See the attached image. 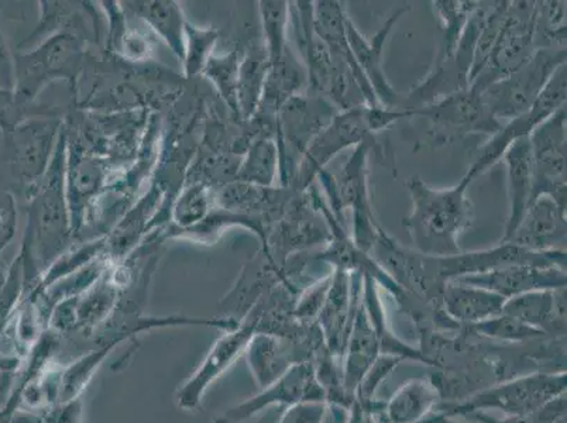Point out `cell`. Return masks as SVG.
I'll list each match as a JSON object with an SVG mask.
<instances>
[{
    "instance_id": "6da1fadb",
    "label": "cell",
    "mask_w": 567,
    "mask_h": 423,
    "mask_svg": "<svg viewBox=\"0 0 567 423\" xmlns=\"http://www.w3.org/2000/svg\"><path fill=\"white\" fill-rule=\"evenodd\" d=\"M471 183L465 175L456 187L435 189L420 177L409 179L412 210L402 226L420 255L435 259L461 255L458 236L473 224V205L466 195Z\"/></svg>"
},
{
    "instance_id": "7a4b0ae2",
    "label": "cell",
    "mask_w": 567,
    "mask_h": 423,
    "mask_svg": "<svg viewBox=\"0 0 567 423\" xmlns=\"http://www.w3.org/2000/svg\"><path fill=\"white\" fill-rule=\"evenodd\" d=\"M566 48H539L517 70L493 82L481 95L489 115L513 118L524 115L534 106L545 86L560 65L566 64Z\"/></svg>"
},
{
    "instance_id": "3957f363",
    "label": "cell",
    "mask_w": 567,
    "mask_h": 423,
    "mask_svg": "<svg viewBox=\"0 0 567 423\" xmlns=\"http://www.w3.org/2000/svg\"><path fill=\"white\" fill-rule=\"evenodd\" d=\"M536 17L538 7L535 2H509L502 32L486 65L472 82V91L482 94L493 82L517 70L535 53Z\"/></svg>"
},
{
    "instance_id": "277c9868",
    "label": "cell",
    "mask_w": 567,
    "mask_h": 423,
    "mask_svg": "<svg viewBox=\"0 0 567 423\" xmlns=\"http://www.w3.org/2000/svg\"><path fill=\"white\" fill-rule=\"evenodd\" d=\"M81 54L80 40L65 33L54 35L32 53L14 55V102L32 101L51 80L76 75Z\"/></svg>"
},
{
    "instance_id": "5b68a950",
    "label": "cell",
    "mask_w": 567,
    "mask_h": 423,
    "mask_svg": "<svg viewBox=\"0 0 567 423\" xmlns=\"http://www.w3.org/2000/svg\"><path fill=\"white\" fill-rule=\"evenodd\" d=\"M566 392L565 374H534L520 376L482 392L465 404L451 406V414H471L482 410H497L513 416H527L543 410L550 401Z\"/></svg>"
},
{
    "instance_id": "8992f818",
    "label": "cell",
    "mask_w": 567,
    "mask_h": 423,
    "mask_svg": "<svg viewBox=\"0 0 567 423\" xmlns=\"http://www.w3.org/2000/svg\"><path fill=\"white\" fill-rule=\"evenodd\" d=\"M533 203L548 195L566 208V105L529 134Z\"/></svg>"
},
{
    "instance_id": "52a82bcc",
    "label": "cell",
    "mask_w": 567,
    "mask_h": 423,
    "mask_svg": "<svg viewBox=\"0 0 567 423\" xmlns=\"http://www.w3.org/2000/svg\"><path fill=\"white\" fill-rule=\"evenodd\" d=\"M567 65H560L555 74L551 75L548 85L545 86L543 94L534 103V106L524 115L513 118L507 126H503L502 131L494 134L487 144L478 149L476 162L473 163L467 172V177L472 180L478 175L488 172L494 163L502 159L505 149H507L515 141L520 137H529V134L536 127L544 123L546 118L554 115L561 106L566 105L567 92Z\"/></svg>"
},
{
    "instance_id": "ba28073f",
    "label": "cell",
    "mask_w": 567,
    "mask_h": 423,
    "mask_svg": "<svg viewBox=\"0 0 567 423\" xmlns=\"http://www.w3.org/2000/svg\"><path fill=\"white\" fill-rule=\"evenodd\" d=\"M54 132V127L44 122L3 128L0 134V183L29 184L40 177Z\"/></svg>"
},
{
    "instance_id": "9c48e42d",
    "label": "cell",
    "mask_w": 567,
    "mask_h": 423,
    "mask_svg": "<svg viewBox=\"0 0 567 423\" xmlns=\"http://www.w3.org/2000/svg\"><path fill=\"white\" fill-rule=\"evenodd\" d=\"M513 266L566 268V250L533 251L514 244H499L493 249L461 252L436 259L437 277L443 283L458 277L486 275Z\"/></svg>"
},
{
    "instance_id": "30bf717a",
    "label": "cell",
    "mask_w": 567,
    "mask_h": 423,
    "mask_svg": "<svg viewBox=\"0 0 567 423\" xmlns=\"http://www.w3.org/2000/svg\"><path fill=\"white\" fill-rule=\"evenodd\" d=\"M411 115H420L432 122V136L436 142L450 141L452 137L466 134H489L494 136L502 131V123L489 115L481 95L472 91L455 92L442 100L411 111Z\"/></svg>"
},
{
    "instance_id": "8fae6325",
    "label": "cell",
    "mask_w": 567,
    "mask_h": 423,
    "mask_svg": "<svg viewBox=\"0 0 567 423\" xmlns=\"http://www.w3.org/2000/svg\"><path fill=\"white\" fill-rule=\"evenodd\" d=\"M371 132L369 123V106H355L352 110L337 113L329 125L318 134L311 146L303 154L300 164L301 173L298 180L301 188L308 187L316 175L331 162L340 149L359 146Z\"/></svg>"
},
{
    "instance_id": "7c38bea8",
    "label": "cell",
    "mask_w": 567,
    "mask_h": 423,
    "mask_svg": "<svg viewBox=\"0 0 567 423\" xmlns=\"http://www.w3.org/2000/svg\"><path fill=\"white\" fill-rule=\"evenodd\" d=\"M368 153L369 144L360 143L353 156L343 168L342 179L338 188L340 206L344 205L353 212L354 246L368 252L374 246L381 231L375 224L371 209L368 189Z\"/></svg>"
},
{
    "instance_id": "4fadbf2b",
    "label": "cell",
    "mask_w": 567,
    "mask_h": 423,
    "mask_svg": "<svg viewBox=\"0 0 567 423\" xmlns=\"http://www.w3.org/2000/svg\"><path fill=\"white\" fill-rule=\"evenodd\" d=\"M327 392L319 383L312 364L300 363L288 368L280 379L267 386L261 394L230 411L229 420H244L268 405H298L308 402H324Z\"/></svg>"
},
{
    "instance_id": "5bb4252c",
    "label": "cell",
    "mask_w": 567,
    "mask_h": 423,
    "mask_svg": "<svg viewBox=\"0 0 567 423\" xmlns=\"http://www.w3.org/2000/svg\"><path fill=\"white\" fill-rule=\"evenodd\" d=\"M452 281L484 288L509 299L525 292L566 288V270L558 267L513 266L486 275L458 277Z\"/></svg>"
},
{
    "instance_id": "9a60e30c",
    "label": "cell",
    "mask_w": 567,
    "mask_h": 423,
    "mask_svg": "<svg viewBox=\"0 0 567 423\" xmlns=\"http://www.w3.org/2000/svg\"><path fill=\"white\" fill-rule=\"evenodd\" d=\"M507 244L533 251L565 250L566 208L548 195L538 196Z\"/></svg>"
},
{
    "instance_id": "2e32d148",
    "label": "cell",
    "mask_w": 567,
    "mask_h": 423,
    "mask_svg": "<svg viewBox=\"0 0 567 423\" xmlns=\"http://www.w3.org/2000/svg\"><path fill=\"white\" fill-rule=\"evenodd\" d=\"M404 12L405 9H401L400 12L393 14V17L386 20L383 28L375 33L374 38L370 40L365 39L364 35L359 32L349 17L347 19V38L355 64L362 70L365 80L369 81L371 90H373L380 105L389 107V110L394 107L396 94L385 80L381 60H383L385 40Z\"/></svg>"
},
{
    "instance_id": "e0dca14e",
    "label": "cell",
    "mask_w": 567,
    "mask_h": 423,
    "mask_svg": "<svg viewBox=\"0 0 567 423\" xmlns=\"http://www.w3.org/2000/svg\"><path fill=\"white\" fill-rule=\"evenodd\" d=\"M256 330L252 324L235 330V332L225 334L206 355L204 363L190 376L184 389L179 391L178 404L184 410H194L197 407L206 386L214 383V380L224 373L239 354L249 345L250 340L255 337Z\"/></svg>"
},
{
    "instance_id": "ac0fdd59",
    "label": "cell",
    "mask_w": 567,
    "mask_h": 423,
    "mask_svg": "<svg viewBox=\"0 0 567 423\" xmlns=\"http://www.w3.org/2000/svg\"><path fill=\"white\" fill-rule=\"evenodd\" d=\"M337 116L334 110L322 97L302 100L292 96L281 106V136L293 156L306 154L313 138Z\"/></svg>"
},
{
    "instance_id": "d6986e66",
    "label": "cell",
    "mask_w": 567,
    "mask_h": 423,
    "mask_svg": "<svg viewBox=\"0 0 567 423\" xmlns=\"http://www.w3.org/2000/svg\"><path fill=\"white\" fill-rule=\"evenodd\" d=\"M502 159L507 167L509 216L502 244L512 240L525 214L533 204V164L529 137H520L505 149Z\"/></svg>"
},
{
    "instance_id": "ffe728a7",
    "label": "cell",
    "mask_w": 567,
    "mask_h": 423,
    "mask_svg": "<svg viewBox=\"0 0 567 423\" xmlns=\"http://www.w3.org/2000/svg\"><path fill=\"white\" fill-rule=\"evenodd\" d=\"M347 364H344L343 389L358 390L363 376L379 359L380 338L363 303L355 309L347 342Z\"/></svg>"
},
{
    "instance_id": "44dd1931",
    "label": "cell",
    "mask_w": 567,
    "mask_h": 423,
    "mask_svg": "<svg viewBox=\"0 0 567 423\" xmlns=\"http://www.w3.org/2000/svg\"><path fill=\"white\" fill-rule=\"evenodd\" d=\"M503 313L535 329L549 332L565 328L566 288L520 293L505 301Z\"/></svg>"
},
{
    "instance_id": "7402d4cb",
    "label": "cell",
    "mask_w": 567,
    "mask_h": 423,
    "mask_svg": "<svg viewBox=\"0 0 567 423\" xmlns=\"http://www.w3.org/2000/svg\"><path fill=\"white\" fill-rule=\"evenodd\" d=\"M443 307L453 321L481 323L503 313L507 299L484 288L450 281L442 291Z\"/></svg>"
},
{
    "instance_id": "603a6c76",
    "label": "cell",
    "mask_w": 567,
    "mask_h": 423,
    "mask_svg": "<svg viewBox=\"0 0 567 423\" xmlns=\"http://www.w3.org/2000/svg\"><path fill=\"white\" fill-rule=\"evenodd\" d=\"M32 212L33 216L30 219L32 230H29L32 241L35 239V244L43 249L45 245L49 247L51 244H61L65 235L66 220L61 185L56 179L55 169L53 184L34 199Z\"/></svg>"
},
{
    "instance_id": "cb8c5ba5",
    "label": "cell",
    "mask_w": 567,
    "mask_h": 423,
    "mask_svg": "<svg viewBox=\"0 0 567 423\" xmlns=\"http://www.w3.org/2000/svg\"><path fill=\"white\" fill-rule=\"evenodd\" d=\"M440 402V391L430 381L411 380L396 390L385 407L389 423H417Z\"/></svg>"
},
{
    "instance_id": "d4e9b609",
    "label": "cell",
    "mask_w": 567,
    "mask_h": 423,
    "mask_svg": "<svg viewBox=\"0 0 567 423\" xmlns=\"http://www.w3.org/2000/svg\"><path fill=\"white\" fill-rule=\"evenodd\" d=\"M137 14L146 20L159 35L168 41L175 53L185 55L183 43V13L174 2H136L128 3Z\"/></svg>"
},
{
    "instance_id": "484cf974",
    "label": "cell",
    "mask_w": 567,
    "mask_h": 423,
    "mask_svg": "<svg viewBox=\"0 0 567 423\" xmlns=\"http://www.w3.org/2000/svg\"><path fill=\"white\" fill-rule=\"evenodd\" d=\"M249 344L251 369L261 385L268 386L286 373L288 363L275 339L255 334Z\"/></svg>"
},
{
    "instance_id": "4316f807",
    "label": "cell",
    "mask_w": 567,
    "mask_h": 423,
    "mask_svg": "<svg viewBox=\"0 0 567 423\" xmlns=\"http://www.w3.org/2000/svg\"><path fill=\"white\" fill-rule=\"evenodd\" d=\"M286 2H261L262 24L267 38V55L270 66L280 61L286 53V30L288 20Z\"/></svg>"
},
{
    "instance_id": "83f0119b",
    "label": "cell",
    "mask_w": 567,
    "mask_h": 423,
    "mask_svg": "<svg viewBox=\"0 0 567 423\" xmlns=\"http://www.w3.org/2000/svg\"><path fill=\"white\" fill-rule=\"evenodd\" d=\"M437 13L445 28V43H443L441 60L450 59L461 39L468 18L477 8V2H436Z\"/></svg>"
},
{
    "instance_id": "f1b7e54d",
    "label": "cell",
    "mask_w": 567,
    "mask_h": 423,
    "mask_svg": "<svg viewBox=\"0 0 567 423\" xmlns=\"http://www.w3.org/2000/svg\"><path fill=\"white\" fill-rule=\"evenodd\" d=\"M277 148L271 141H261L252 146L240 178L259 187H268L275 179Z\"/></svg>"
},
{
    "instance_id": "f546056e",
    "label": "cell",
    "mask_w": 567,
    "mask_h": 423,
    "mask_svg": "<svg viewBox=\"0 0 567 423\" xmlns=\"http://www.w3.org/2000/svg\"><path fill=\"white\" fill-rule=\"evenodd\" d=\"M473 329L483 337L504 340V342H527L544 337V330L528 327L508 314H498L487 321L473 324Z\"/></svg>"
},
{
    "instance_id": "4dcf8cb0",
    "label": "cell",
    "mask_w": 567,
    "mask_h": 423,
    "mask_svg": "<svg viewBox=\"0 0 567 423\" xmlns=\"http://www.w3.org/2000/svg\"><path fill=\"white\" fill-rule=\"evenodd\" d=\"M267 70H270L267 53L265 55L255 53L246 59L240 72H237V74H240L237 75L240 76V82L237 85H240V96L245 101V111H249V107L255 110L257 101L261 100V87L265 85Z\"/></svg>"
},
{
    "instance_id": "1f68e13d",
    "label": "cell",
    "mask_w": 567,
    "mask_h": 423,
    "mask_svg": "<svg viewBox=\"0 0 567 423\" xmlns=\"http://www.w3.org/2000/svg\"><path fill=\"white\" fill-rule=\"evenodd\" d=\"M22 256H20V259L14 261L13 267L10 268L8 280L0 290V334L7 328L14 303L18 302L20 291H22Z\"/></svg>"
},
{
    "instance_id": "d6a6232c",
    "label": "cell",
    "mask_w": 567,
    "mask_h": 423,
    "mask_svg": "<svg viewBox=\"0 0 567 423\" xmlns=\"http://www.w3.org/2000/svg\"><path fill=\"white\" fill-rule=\"evenodd\" d=\"M187 32L189 38L187 71L188 74H195V72L203 69L205 56L209 53L216 40V33L209 32V30L190 28V25H187Z\"/></svg>"
},
{
    "instance_id": "836d02e7",
    "label": "cell",
    "mask_w": 567,
    "mask_h": 423,
    "mask_svg": "<svg viewBox=\"0 0 567 423\" xmlns=\"http://www.w3.org/2000/svg\"><path fill=\"white\" fill-rule=\"evenodd\" d=\"M17 225L18 212L14 196L8 187H0V251L13 239Z\"/></svg>"
},
{
    "instance_id": "e575fe53",
    "label": "cell",
    "mask_w": 567,
    "mask_h": 423,
    "mask_svg": "<svg viewBox=\"0 0 567 423\" xmlns=\"http://www.w3.org/2000/svg\"><path fill=\"white\" fill-rule=\"evenodd\" d=\"M400 361V355H385V358H379L371 365L368 373L363 376L362 383L359 384L358 390L360 399L363 402H369L370 396L383 381L384 376L389 375L390 371L393 370Z\"/></svg>"
},
{
    "instance_id": "d590c367",
    "label": "cell",
    "mask_w": 567,
    "mask_h": 423,
    "mask_svg": "<svg viewBox=\"0 0 567 423\" xmlns=\"http://www.w3.org/2000/svg\"><path fill=\"white\" fill-rule=\"evenodd\" d=\"M332 277L329 276L324 280L317 282L316 287H312L306 296L301 299L300 306L297 308V314L301 319H311L319 317L324 301H327L329 288H331Z\"/></svg>"
},
{
    "instance_id": "8d00e7d4",
    "label": "cell",
    "mask_w": 567,
    "mask_h": 423,
    "mask_svg": "<svg viewBox=\"0 0 567 423\" xmlns=\"http://www.w3.org/2000/svg\"><path fill=\"white\" fill-rule=\"evenodd\" d=\"M206 209V195L204 188L189 189L185 193L177 208L178 224L190 225L203 218Z\"/></svg>"
},
{
    "instance_id": "74e56055",
    "label": "cell",
    "mask_w": 567,
    "mask_h": 423,
    "mask_svg": "<svg viewBox=\"0 0 567 423\" xmlns=\"http://www.w3.org/2000/svg\"><path fill=\"white\" fill-rule=\"evenodd\" d=\"M324 411H327V406L323 402L293 405L282 416L280 423H322Z\"/></svg>"
},
{
    "instance_id": "f35d334b",
    "label": "cell",
    "mask_w": 567,
    "mask_h": 423,
    "mask_svg": "<svg viewBox=\"0 0 567 423\" xmlns=\"http://www.w3.org/2000/svg\"><path fill=\"white\" fill-rule=\"evenodd\" d=\"M14 92V56L10 54L7 41L0 34V94Z\"/></svg>"
},
{
    "instance_id": "ab89813d",
    "label": "cell",
    "mask_w": 567,
    "mask_h": 423,
    "mask_svg": "<svg viewBox=\"0 0 567 423\" xmlns=\"http://www.w3.org/2000/svg\"><path fill=\"white\" fill-rule=\"evenodd\" d=\"M362 406H355L349 423H363Z\"/></svg>"
},
{
    "instance_id": "60d3db41",
    "label": "cell",
    "mask_w": 567,
    "mask_h": 423,
    "mask_svg": "<svg viewBox=\"0 0 567 423\" xmlns=\"http://www.w3.org/2000/svg\"><path fill=\"white\" fill-rule=\"evenodd\" d=\"M9 271L4 270L3 265H0V290H2L4 282H7Z\"/></svg>"
}]
</instances>
